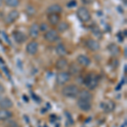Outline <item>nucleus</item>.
I'll list each match as a JSON object with an SVG mask.
<instances>
[{"instance_id":"nucleus-1","label":"nucleus","mask_w":127,"mask_h":127,"mask_svg":"<svg viewBox=\"0 0 127 127\" xmlns=\"http://www.w3.org/2000/svg\"><path fill=\"white\" fill-rule=\"evenodd\" d=\"M82 83L87 87L88 89L93 90L97 87L98 85V78L95 74H88L83 78Z\"/></svg>"},{"instance_id":"nucleus-2","label":"nucleus","mask_w":127,"mask_h":127,"mask_svg":"<svg viewBox=\"0 0 127 127\" xmlns=\"http://www.w3.org/2000/svg\"><path fill=\"white\" fill-rule=\"evenodd\" d=\"M79 91L80 90L77 86L68 85V86H65L64 87H63L62 94H63V96H64V97H66L74 98V97H77Z\"/></svg>"},{"instance_id":"nucleus-3","label":"nucleus","mask_w":127,"mask_h":127,"mask_svg":"<svg viewBox=\"0 0 127 127\" xmlns=\"http://www.w3.org/2000/svg\"><path fill=\"white\" fill-rule=\"evenodd\" d=\"M76 15L81 22H87L91 20V14L85 7H80L76 11Z\"/></svg>"},{"instance_id":"nucleus-4","label":"nucleus","mask_w":127,"mask_h":127,"mask_svg":"<svg viewBox=\"0 0 127 127\" xmlns=\"http://www.w3.org/2000/svg\"><path fill=\"white\" fill-rule=\"evenodd\" d=\"M69 80H70V75L66 71H60L56 75V82L59 86L64 85Z\"/></svg>"},{"instance_id":"nucleus-5","label":"nucleus","mask_w":127,"mask_h":127,"mask_svg":"<svg viewBox=\"0 0 127 127\" xmlns=\"http://www.w3.org/2000/svg\"><path fill=\"white\" fill-rule=\"evenodd\" d=\"M44 39L48 42H54L59 39V36L57 31L55 30H48L44 33Z\"/></svg>"},{"instance_id":"nucleus-6","label":"nucleus","mask_w":127,"mask_h":127,"mask_svg":"<svg viewBox=\"0 0 127 127\" xmlns=\"http://www.w3.org/2000/svg\"><path fill=\"white\" fill-rule=\"evenodd\" d=\"M20 17V13L17 9H13L9 12L5 18V23L6 24H13Z\"/></svg>"},{"instance_id":"nucleus-7","label":"nucleus","mask_w":127,"mask_h":127,"mask_svg":"<svg viewBox=\"0 0 127 127\" xmlns=\"http://www.w3.org/2000/svg\"><path fill=\"white\" fill-rule=\"evenodd\" d=\"M38 43L36 42V41H32L30 42L29 43H27L26 47V53L28 54H31V55H34L37 53L38 51Z\"/></svg>"},{"instance_id":"nucleus-8","label":"nucleus","mask_w":127,"mask_h":127,"mask_svg":"<svg viewBox=\"0 0 127 127\" xmlns=\"http://www.w3.org/2000/svg\"><path fill=\"white\" fill-rule=\"evenodd\" d=\"M77 106L81 110L85 112L89 111L92 108V103L90 101H87V100H82V99H79L77 100Z\"/></svg>"},{"instance_id":"nucleus-9","label":"nucleus","mask_w":127,"mask_h":127,"mask_svg":"<svg viewBox=\"0 0 127 127\" xmlns=\"http://www.w3.org/2000/svg\"><path fill=\"white\" fill-rule=\"evenodd\" d=\"M86 46L88 49H90L93 52H96V51L100 49V43L94 39H88L86 42Z\"/></svg>"},{"instance_id":"nucleus-10","label":"nucleus","mask_w":127,"mask_h":127,"mask_svg":"<svg viewBox=\"0 0 127 127\" xmlns=\"http://www.w3.org/2000/svg\"><path fill=\"white\" fill-rule=\"evenodd\" d=\"M40 33V30H39V25L37 23H33L29 28V35L32 38H37Z\"/></svg>"},{"instance_id":"nucleus-11","label":"nucleus","mask_w":127,"mask_h":127,"mask_svg":"<svg viewBox=\"0 0 127 127\" xmlns=\"http://www.w3.org/2000/svg\"><path fill=\"white\" fill-rule=\"evenodd\" d=\"M13 38L17 43L21 44L26 41V36L25 35L23 32H20V31H15L13 32Z\"/></svg>"},{"instance_id":"nucleus-12","label":"nucleus","mask_w":127,"mask_h":127,"mask_svg":"<svg viewBox=\"0 0 127 127\" xmlns=\"http://www.w3.org/2000/svg\"><path fill=\"white\" fill-rule=\"evenodd\" d=\"M69 65V62L64 57H60L59 59H57L56 62H55V67H56L57 69L59 70H63L66 68Z\"/></svg>"},{"instance_id":"nucleus-13","label":"nucleus","mask_w":127,"mask_h":127,"mask_svg":"<svg viewBox=\"0 0 127 127\" xmlns=\"http://www.w3.org/2000/svg\"><path fill=\"white\" fill-rule=\"evenodd\" d=\"M76 60H77L78 64L83 67H88L91 64V59L84 54H80L79 56L77 57Z\"/></svg>"},{"instance_id":"nucleus-14","label":"nucleus","mask_w":127,"mask_h":127,"mask_svg":"<svg viewBox=\"0 0 127 127\" xmlns=\"http://www.w3.org/2000/svg\"><path fill=\"white\" fill-rule=\"evenodd\" d=\"M62 11L63 8L59 4H57V3L52 4L47 8V14L48 15H49V14H58V15H59L60 13H62Z\"/></svg>"},{"instance_id":"nucleus-15","label":"nucleus","mask_w":127,"mask_h":127,"mask_svg":"<svg viewBox=\"0 0 127 127\" xmlns=\"http://www.w3.org/2000/svg\"><path fill=\"white\" fill-rule=\"evenodd\" d=\"M77 97H78L79 99L87 100V101L91 102V100L93 99V94L87 90H81V91H79Z\"/></svg>"},{"instance_id":"nucleus-16","label":"nucleus","mask_w":127,"mask_h":127,"mask_svg":"<svg viewBox=\"0 0 127 127\" xmlns=\"http://www.w3.org/2000/svg\"><path fill=\"white\" fill-rule=\"evenodd\" d=\"M13 107V102L8 97L1 98L0 99V108L3 109H9Z\"/></svg>"},{"instance_id":"nucleus-17","label":"nucleus","mask_w":127,"mask_h":127,"mask_svg":"<svg viewBox=\"0 0 127 127\" xmlns=\"http://www.w3.org/2000/svg\"><path fill=\"white\" fill-rule=\"evenodd\" d=\"M48 20L52 26H57L60 22V16L58 14H49L48 15Z\"/></svg>"},{"instance_id":"nucleus-18","label":"nucleus","mask_w":127,"mask_h":127,"mask_svg":"<svg viewBox=\"0 0 127 127\" xmlns=\"http://www.w3.org/2000/svg\"><path fill=\"white\" fill-rule=\"evenodd\" d=\"M12 116H13V114L9 109L0 108V121H4V120H9Z\"/></svg>"},{"instance_id":"nucleus-19","label":"nucleus","mask_w":127,"mask_h":127,"mask_svg":"<svg viewBox=\"0 0 127 127\" xmlns=\"http://www.w3.org/2000/svg\"><path fill=\"white\" fill-rule=\"evenodd\" d=\"M108 50L113 56H117V55L120 54V47H119L118 45H116L115 43H111V44L108 45Z\"/></svg>"},{"instance_id":"nucleus-20","label":"nucleus","mask_w":127,"mask_h":127,"mask_svg":"<svg viewBox=\"0 0 127 127\" xmlns=\"http://www.w3.org/2000/svg\"><path fill=\"white\" fill-rule=\"evenodd\" d=\"M55 51H56L57 54L60 57H64L67 54V49L64 43H59L57 45L55 48Z\"/></svg>"},{"instance_id":"nucleus-21","label":"nucleus","mask_w":127,"mask_h":127,"mask_svg":"<svg viewBox=\"0 0 127 127\" xmlns=\"http://www.w3.org/2000/svg\"><path fill=\"white\" fill-rule=\"evenodd\" d=\"M81 72V67L78 64L72 63L69 66V75H78Z\"/></svg>"},{"instance_id":"nucleus-22","label":"nucleus","mask_w":127,"mask_h":127,"mask_svg":"<svg viewBox=\"0 0 127 127\" xmlns=\"http://www.w3.org/2000/svg\"><path fill=\"white\" fill-rule=\"evenodd\" d=\"M58 26V32H60V33H63V32H65L67 30L69 29V24L65 21H62L59 22V23L57 25Z\"/></svg>"},{"instance_id":"nucleus-23","label":"nucleus","mask_w":127,"mask_h":127,"mask_svg":"<svg viewBox=\"0 0 127 127\" xmlns=\"http://www.w3.org/2000/svg\"><path fill=\"white\" fill-rule=\"evenodd\" d=\"M3 3H4L8 7L16 8L20 5V0H3Z\"/></svg>"},{"instance_id":"nucleus-24","label":"nucleus","mask_w":127,"mask_h":127,"mask_svg":"<svg viewBox=\"0 0 127 127\" xmlns=\"http://www.w3.org/2000/svg\"><path fill=\"white\" fill-rule=\"evenodd\" d=\"M103 104L104 105L103 106V109L105 110V112H107V113L112 112L113 110L114 109V108H115V104L112 101H109L108 103H103Z\"/></svg>"},{"instance_id":"nucleus-25","label":"nucleus","mask_w":127,"mask_h":127,"mask_svg":"<svg viewBox=\"0 0 127 127\" xmlns=\"http://www.w3.org/2000/svg\"><path fill=\"white\" fill-rule=\"evenodd\" d=\"M26 14H27V15L32 16L36 13V9H35V7L32 5H27L26 8Z\"/></svg>"},{"instance_id":"nucleus-26","label":"nucleus","mask_w":127,"mask_h":127,"mask_svg":"<svg viewBox=\"0 0 127 127\" xmlns=\"http://www.w3.org/2000/svg\"><path fill=\"white\" fill-rule=\"evenodd\" d=\"M39 30L40 32H46L47 31H48V26L47 23H44L42 22V24L39 25Z\"/></svg>"},{"instance_id":"nucleus-27","label":"nucleus","mask_w":127,"mask_h":127,"mask_svg":"<svg viewBox=\"0 0 127 127\" xmlns=\"http://www.w3.org/2000/svg\"><path fill=\"white\" fill-rule=\"evenodd\" d=\"M9 127H20V126H19V125H18L16 122H15V121H10L9 122Z\"/></svg>"},{"instance_id":"nucleus-28","label":"nucleus","mask_w":127,"mask_h":127,"mask_svg":"<svg viewBox=\"0 0 127 127\" xmlns=\"http://www.w3.org/2000/svg\"><path fill=\"white\" fill-rule=\"evenodd\" d=\"M94 1H95V0H81V2H82L83 3H85V4H91Z\"/></svg>"},{"instance_id":"nucleus-29","label":"nucleus","mask_w":127,"mask_h":127,"mask_svg":"<svg viewBox=\"0 0 127 127\" xmlns=\"http://www.w3.org/2000/svg\"><path fill=\"white\" fill-rule=\"evenodd\" d=\"M76 5V2L75 1H70V2H69V3H68V7H74V6H75Z\"/></svg>"},{"instance_id":"nucleus-30","label":"nucleus","mask_w":127,"mask_h":127,"mask_svg":"<svg viewBox=\"0 0 127 127\" xmlns=\"http://www.w3.org/2000/svg\"><path fill=\"white\" fill-rule=\"evenodd\" d=\"M4 92V87L0 84V93H3Z\"/></svg>"},{"instance_id":"nucleus-31","label":"nucleus","mask_w":127,"mask_h":127,"mask_svg":"<svg viewBox=\"0 0 127 127\" xmlns=\"http://www.w3.org/2000/svg\"><path fill=\"white\" fill-rule=\"evenodd\" d=\"M3 0H0V6L3 4Z\"/></svg>"},{"instance_id":"nucleus-32","label":"nucleus","mask_w":127,"mask_h":127,"mask_svg":"<svg viewBox=\"0 0 127 127\" xmlns=\"http://www.w3.org/2000/svg\"><path fill=\"white\" fill-rule=\"evenodd\" d=\"M125 57L126 58V48H125Z\"/></svg>"},{"instance_id":"nucleus-33","label":"nucleus","mask_w":127,"mask_h":127,"mask_svg":"<svg viewBox=\"0 0 127 127\" xmlns=\"http://www.w3.org/2000/svg\"><path fill=\"white\" fill-rule=\"evenodd\" d=\"M125 72H126V65H125Z\"/></svg>"},{"instance_id":"nucleus-34","label":"nucleus","mask_w":127,"mask_h":127,"mask_svg":"<svg viewBox=\"0 0 127 127\" xmlns=\"http://www.w3.org/2000/svg\"><path fill=\"white\" fill-rule=\"evenodd\" d=\"M123 1L125 2V4H126V0H123Z\"/></svg>"}]
</instances>
